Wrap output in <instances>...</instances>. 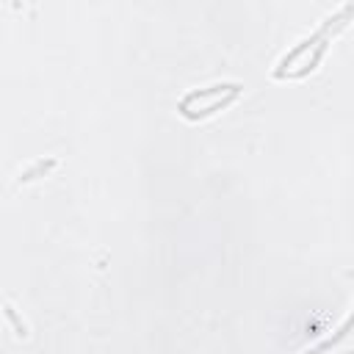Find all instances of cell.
I'll list each match as a JSON object with an SVG mask.
<instances>
[{
	"label": "cell",
	"mask_w": 354,
	"mask_h": 354,
	"mask_svg": "<svg viewBox=\"0 0 354 354\" xmlns=\"http://www.w3.org/2000/svg\"><path fill=\"white\" fill-rule=\"evenodd\" d=\"M235 94H238V86H210V88H202V91H191V94L180 102V111H183L188 119L210 116V113H216L218 108H224Z\"/></svg>",
	"instance_id": "6da1fadb"
}]
</instances>
